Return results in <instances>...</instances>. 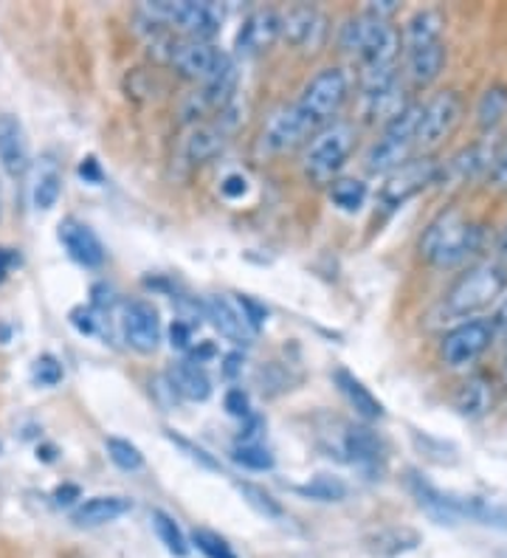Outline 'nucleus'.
<instances>
[{"instance_id":"obj_44","label":"nucleus","mask_w":507,"mask_h":558,"mask_svg":"<svg viewBox=\"0 0 507 558\" xmlns=\"http://www.w3.org/2000/svg\"><path fill=\"white\" fill-rule=\"evenodd\" d=\"M220 190H224L226 198H243L245 192H249V181L243 175H229Z\"/></svg>"},{"instance_id":"obj_47","label":"nucleus","mask_w":507,"mask_h":558,"mask_svg":"<svg viewBox=\"0 0 507 558\" xmlns=\"http://www.w3.org/2000/svg\"><path fill=\"white\" fill-rule=\"evenodd\" d=\"M14 263H17V257H14L9 248H0V282L9 277V271H12Z\"/></svg>"},{"instance_id":"obj_36","label":"nucleus","mask_w":507,"mask_h":558,"mask_svg":"<svg viewBox=\"0 0 507 558\" xmlns=\"http://www.w3.org/2000/svg\"><path fill=\"white\" fill-rule=\"evenodd\" d=\"M192 545L203 553L206 558H237V553L231 550V545L224 536H217L215 531H206V527H195L192 531Z\"/></svg>"},{"instance_id":"obj_13","label":"nucleus","mask_w":507,"mask_h":558,"mask_svg":"<svg viewBox=\"0 0 507 558\" xmlns=\"http://www.w3.org/2000/svg\"><path fill=\"white\" fill-rule=\"evenodd\" d=\"M439 175V167L432 161V158H420V161H406L403 167L389 175V181L384 184V192L381 198L389 206H400L406 201L418 195L420 190H426L428 184H434Z\"/></svg>"},{"instance_id":"obj_26","label":"nucleus","mask_w":507,"mask_h":558,"mask_svg":"<svg viewBox=\"0 0 507 558\" xmlns=\"http://www.w3.org/2000/svg\"><path fill=\"white\" fill-rule=\"evenodd\" d=\"M409 60V76H412L418 85H428L439 76L443 65H446V46L439 43V46L423 48V51H412V54H406Z\"/></svg>"},{"instance_id":"obj_20","label":"nucleus","mask_w":507,"mask_h":558,"mask_svg":"<svg viewBox=\"0 0 507 558\" xmlns=\"http://www.w3.org/2000/svg\"><path fill=\"white\" fill-rule=\"evenodd\" d=\"M62 195V172L60 163L51 153L40 158L37 163V172H34V184H32V204L34 209L40 211H51L57 206Z\"/></svg>"},{"instance_id":"obj_19","label":"nucleus","mask_w":507,"mask_h":558,"mask_svg":"<svg viewBox=\"0 0 507 558\" xmlns=\"http://www.w3.org/2000/svg\"><path fill=\"white\" fill-rule=\"evenodd\" d=\"M130 511H133V502L128 497H90L71 513V522L76 527H101V524L119 522Z\"/></svg>"},{"instance_id":"obj_33","label":"nucleus","mask_w":507,"mask_h":558,"mask_svg":"<svg viewBox=\"0 0 507 558\" xmlns=\"http://www.w3.org/2000/svg\"><path fill=\"white\" fill-rule=\"evenodd\" d=\"M330 198H333V204L341 206V209L355 211L364 206L366 186L361 184V181H355V178H341V181H333Z\"/></svg>"},{"instance_id":"obj_38","label":"nucleus","mask_w":507,"mask_h":558,"mask_svg":"<svg viewBox=\"0 0 507 558\" xmlns=\"http://www.w3.org/2000/svg\"><path fill=\"white\" fill-rule=\"evenodd\" d=\"M237 307H240V314H243V319H245V325H249L251 333H259L265 325V319H268V311H265L259 302L251 300V296H240V300H237Z\"/></svg>"},{"instance_id":"obj_10","label":"nucleus","mask_w":507,"mask_h":558,"mask_svg":"<svg viewBox=\"0 0 507 558\" xmlns=\"http://www.w3.org/2000/svg\"><path fill=\"white\" fill-rule=\"evenodd\" d=\"M119 325H122V339L135 353H156L158 341H161V319H158V311L149 302H124Z\"/></svg>"},{"instance_id":"obj_12","label":"nucleus","mask_w":507,"mask_h":558,"mask_svg":"<svg viewBox=\"0 0 507 558\" xmlns=\"http://www.w3.org/2000/svg\"><path fill=\"white\" fill-rule=\"evenodd\" d=\"M336 454L364 471H378L384 463V446L375 432L366 426H355V423H341V432L336 437Z\"/></svg>"},{"instance_id":"obj_17","label":"nucleus","mask_w":507,"mask_h":558,"mask_svg":"<svg viewBox=\"0 0 507 558\" xmlns=\"http://www.w3.org/2000/svg\"><path fill=\"white\" fill-rule=\"evenodd\" d=\"M203 314H206V319L217 327V333L224 336V339H229L231 344H243L245 348V344H251V339H254V333H251L249 325H245L243 314H240V307H237L234 302L226 300V296H220V293L203 300Z\"/></svg>"},{"instance_id":"obj_7","label":"nucleus","mask_w":507,"mask_h":558,"mask_svg":"<svg viewBox=\"0 0 507 558\" xmlns=\"http://www.w3.org/2000/svg\"><path fill=\"white\" fill-rule=\"evenodd\" d=\"M494 336V327H491L487 319H468L454 327L451 333H446L439 355H443V361L451 369L468 367V364H473V361L491 348Z\"/></svg>"},{"instance_id":"obj_42","label":"nucleus","mask_w":507,"mask_h":558,"mask_svg":"<svg viewBox=\"0 0 507 558\" xmlns=\"http://www.w3.org/2000/svg\"><path fill=\"white\" fill-rule=\"evenodd\" d=\"M71 325H74L82 336H94L96 333V325H99V319H96L94 311L76 307V311H71Z\"/></svg>"},{"instance_id":"obj_25","label":"nucleus","mask_w":507,"mask_h":558,"mask_svg":"<svg viewBox=\"0 0 507 558\" xmlns=\"http://www.w3.org/2000/svg\"><path fill=\"white\" fill-rule=\"evenodd\" d=\"M491 163H494V156L487 153L485 144H473V147L462 150L460 156H454L439 172L451 178V181H468L476 172L491 170Z\"/></svg>"},{"instance_id":"obj_9","label":"nucleus","mask_w":507,"mask_h":558,"mask_svg":"<svg viewBox=\"0 0 507 558\" xmlns=\"http://www.w3.org/2000/svg\"><path fill=\"white\" fill-rule=\"evenodd\" d=\"M462 117L460 96L451 94V90H443L432 99V102L423 105V117L418 124V144L420 150H432L434 144H439L443 138L457 128Z\"/></svg>"},{"instance_id":"obj_34","label":"nucleus","mask_w":507,"mask_h":558,"mask_svg":"<svg viewBox=\"0 0 507 558\" xmlns=\"http://www.w3.org/2000/svg\"><path fill=\"white\" fill-rule=\"evenodd\" d=\"M105 449H108V457L122 471H142L144 469V454L135 449L130 440H122V437H108L105 440Z\"/></svg>"},{"instance_id":"obj_51","label":"nucleus","mask_w":507,"mask_h":558,"mask_svg":"<svg viewBox=\"0 0 507 558\" xmlns=\"http://www.w3.org/2000/svg\"><path fill=\"white\" fill-rule=\"evenodd\" d=\"M505 378H507V353H505Z\"/></svg>"},{"instance_id":"obj_45","label":"nucleus","mask_w":507,"mask_h":558,"mask_svg":"<svg viewBox=\"0 0 507 558\" xmlns=\"http://www.w3.org/2000/svg\"><path fill=\"white\" fill-rule=\"evenodd\" d=\"M491 178H494V184L499 186V190H505L507 186V147L499 153V156H494V163H491Z\"/></svg>"},{"instance_id":"obj_8","label":"nucleus","mask_w":507,"mask_h":558,"mask_svg":"<svg viewBox=\"0 0 507 558\" xmlns=\"http://www.w3.org/2000/svg\"><path fill=\"white\" fill-rule=\"evenodd\" d=\"M172 65H176L186 80H197L203 82V85H209L217 76H224L226 71L234 69V62H231L220 48L197 40L181 43V46L172 48Z\"/></svg>"},{"instance_id":"obj_24","label":"nucleus","mask_w":507,"mask_h":558,"mask_svg":"<svg viewBox=\"0 0 507 558\" xmlns=\"http://www.w3.org/2000/svg\"><path fill=\"white\" fill-rule=\"evenodd\" d=\"M406 54L412 51H423V48H432L443 43V17L432 9L426 12H418L406 26Z\"/></svg>"},{"instance_id":"obj_50","label":"nucleus","mask_w":507,"mask_h":558,"mask_svg":"<svg viewBox=\"0 0 507 558\" xmlns=\"http://www.w3.org/2000/svg\"><path fill=\"white\" fill-rule=\"evenodd\" d=\"M499 257L507 263V229L502 232V238H499Z\"/></svg>"},{"instance_id":"obj_6","label":"nucleus","mask_w":507,"mask_h":558,"mask_svg":"<svg viewBox=\"0 0 507 558\" xmlns=\"http://www.w3.org/2000/svg\"><path fill=\"white\" fill-rule=\"evenodd\" d=\"M147 14L156 23H169V26L181 28L183 35H190L192 40L206 43L220 32V21L224 14L215 3H195V0H178V3H149Z\"/></svg>"},{"instance_id":"obj_11","label":"nucleus","mask_w":507,"mask_h":558,"mask_svg":"<svg viewBox=\"0 0 507 558\" xmlns=\"http://www.w3.org/2000/svg\"><path fill=\"white\" fill-rule=\"evenodd\" d=\"M313 136V128L302 119L297 108H282L277 110L274 117L268 119L263 130V138H259V150L268 153V156H279V153H288L293 147L304 142V138Z\"/></svg>"},{"instance_id":"obj_29","label":"nucleus","mask_w":507,"mask_h":558,"mask_svg":"<svg viewBox=\"0 0 507 558\" xmlns=\"http://www.w3.org/2000/svg\"><path fill=\"white\" fill-rule=\"evenodd\" d=\"M507 113V88L505 85H494L480 96L476 102V124L482 130H491L502 122V117Z\"/></svg>"},{"instance_id":"obj_1","label":"nucleus","mask_w":507,"mask_h":558,"mask_svg":"<svg viewBox=\"0 0 507 558\" xmlns=\"http://www.w3.org/2000/svg\"><path fill=\"white\" fill-rule=\"evenodd\" d=\"M476 245H480V229L468 223L460 211L451 209L443 211L426 229L420 240V257L428 259L432 266L451 268L476 252Z\"/></svg>"},{"instance_id":"obj_21","label":"nucleus","mask_w":507,"mask_h":558,"mask_svg":"<svg viewBox=\"0 0 507 558\" xmlns=\"http://www.w3.org/2000/svg\"><path fill=\"white\" fill-rule=\"evenodd\" d=\"M336 387H338V392L345 396V401L350 403V409H355V415H359L361 421L372 423V421H381V417H384V407H381L378 398L372 396L370 389H366L364 384H361L352 373H347V369H338Z\"/></svg>"},{"instance_id":"obj_23","label":"nucleus","mask_w":507,"mask_h":558,"mask_svg":"<svg viewBox=\"0 0 507 558\" xmlns=\"http://www.w3.org/2000/svg\"><path fill=\"white\" fill-rule=\"evenodd\" d=\"M169 384L186 401H206L212 396L209 375L203 373V367H197L195 361H181L169 369Z\"/></svg>"},{"instance_id":"obj_2","label":"nucleus","mask_w":507,"mask_h":558,"mask_svg":"<svg viewBox=\"0 0 507 558\" xmlns=\"http://www.w3.org/2000/svg\"><path fill=\"white\" fill-rule=\"evenodd\" d=\"M507 288V274L499 266H476L454 282V288L448 291L446 302H443V311H446L448 319H471L473 314H480L482 307H487L491 302H496L502 296V291Z\"/></svg>"},{"instance_id":"obj_18","label":"nucleus","mask_w":507,"mask_h":558,"mask_svg":"<svg viewBox=\"0 0 507 558\" xmlns=\"http://www.w3.org/2000/svg\"><path fill=\"white\" fill-rule=\"evenodd\" d=\"M409 490H412V497L418 499V505L434 522L439 524H457L460 522V497H454V494H446V490L434 488L432 483H426L418 474H409Z\"/></svg>"},{"instance_id":"obj_3","label":"nucleus","mask_w":507,"mask_h":558,"mask_svg":"<svg viewBox=\"0 0 507 558\" xmlns=\"http://www.w3.org/2000/svg\"><path fill=\"white\" fill-rule=\"evenodd\" d=\"M420 117H423V105L418 102L406 105L398 117H393V122L386 124L381 142L366 156L370 172H395L409 161L414 144H418Z\"/></svg>"},{"instance_id":"obj_15","label":"nucleus","mask_w":507,"mask_h":558,"mask_svg":"<svg viewBox=\"0 0 507 558\" xmlns=\"http://www.w3.org/2000/svg\"><path fill=\"white\" fill-rule=\"evenodd\" d=\"M60 243L68 252V257L85 268H99L105 263V245L99 243L88 226L80 220L68 218L60 223Z\"/></svg>"},{"instance_id":"obj_28","label":"nucleus","mask_w":507,"mask_h":558,"mask_svg":"<svg viewBox=\"0 0 507 558\" xmlns=\"http://www.w3.org/2000/svg\"><path fill=\"white\" fill-rule=\"evenodd\" d=\"M457 409H460V415L466 417H480L485 415L487 409H491V389L482 378H471L468 384H462V389L457 392Z\"/></svg>"},{"instance_id":"obj_30","label":"nucleus","mask_w":507,"mask_h":558,"mask_svg":"<svg viewBox=\"0 0 507 558\" xmlns=\"http://www.w3.org/2000/svg\"><path fill=\"white\" fill-rule=\"evenodd\" d=\"M149 522H153V527H156L158 538H161V545L167 547V553H172V556L178 558H183L186 553H190V542H186L183 531L178 527V522L169 517V513L153 511L149 513Z\"/></svg>"},{"instance_id":"obj_48","label":"nucleus","mask_w":507,"mask_h":558,"mask_svg":"<svg viewBox=\"0 0 507 558\" xmlns=\"http://www.w3.org/2000/svg\"><path fill=\"white\" fill-rule=\"evenodd\" d=\"M491 327H494V333L496 330H507V300L502 302V307L496 311L494 319H491Z\"/></svg>"},{"instance_id":"obj_4","label":"nucleus","mask_w":507,"mask_h":558,"mask_svg":"<svg viewBox=\"0 0 507 558\" xmlns=\"http://www.w3.org/2000/svg\"><path fill=\"white\" fill-rule=\"evenodd\" d=\"M352 147H355V128L352 124H327L325 130H318L313 136L311 147L304 153V172L316 184H327L345 167Z\"/></svg>"},{"instance_id":"obj_31","label":"nucleus","mask_w":507,"mask_h":558,"mask_svg":"<svg viewBox=\"0 0 507 558\" xmlns=\"http://www.w3.org/2000/svg\"><path fill=\"white\" fill-rule=\"evenodd\" d=\"M237 490L243 494L245 502L254 508V511L259 513V517L265 519H274V522H279V519H285V508L279 505V499L270 494V490H265L263 485H254V483H237Z\"/></svg>"},{"instance_id":"obj_41","label":"nucleus","mask_w":507,"mask_h":558,"mask_svg":"<svg viewBox=\"0 0 507 558\" xmlns=\"http://www.w3.org/2000/svg\"><path fill=\"white\" fill-rule=\"evenodd\" d=\"M169 341H172V350L186 353V350L192 348V327L186 325V322L176 319L172 322V327H169Z\"/></svg>"},{"instance_id":"obj_40","label":"nucleus","mask_w":507,"mask_h":558,"mask_svg":"<svg viewBox=\"0 0 507 558\" xmlns=\"http://www.w3.org/2000/svg\"><path fill=\"white\" fill-rule=\"evenodd\" d=\"M167 437H169V440H172V442H176V446H181V449L186 451V457H190V460H195V463H201L203 469H209V471L220 469V465L215 463V457H209L203 449H197V446H192L190 440H183V437L172 435V432H167Z\"/></svg>"},{"instance_id":"obj_37","label":"nucleus","mask_w":507,"mask_h":558,"mask_svg":"<svg viewBox=\"0 0 507 558\" xmlns=\"http://www.w3.org/2000/svg\"><path fill=\"white\" fill-rule=\"evenodd\" d=\"M32 378L34 384H40V387H57V384L62 381V364L55 355H40V359L34 361Z\"/></svg>"},{"instance_id":"obj_32","label":"nucleus","mask_w":507,"mask_h":558,"mask_svg":"<svg viewBox=\"0 0 507 558\" xmlns=\"http://www.w3.org/2000/svg\"><path fill=\"white\" fill-rule=\"evenodd\" d=\"M297 490L302 497L316 499V502H341V499H347V494H350V488H347L341 480L327 477V474H318L311 483L299 485Z\"/></svg>"},{"instance_id":"obj_39","label":"nucleus","mask_w":507,"mask_h":558,"mask_svg":"<svg viewBox=\"0 0 507 558\" xmlns=\"http://www.w3.org/2000/svg\"><path fill=\"white\" fill-rule=\"evenodd\" d=\"M224 403H226V412H229L231 417H240V421H249V417H251V401L240 387L229 389V392H226Z\"/></svg>"},{"instance_id":"obj_22","label":"nucleus","mask_w":507,"mask_h":558,"mask_svg":"<svg viewBox=\"0 0 507 558\" xmlns=\"http://www.w3.org/2000/svg\"><path fill=\"white\" fill-rule=\"evenodd\" d=\"M277 35H279L277 14L257 12V14H251L249 21L243 23V28H240V35H237V48H240V51H249V54H254V51H263V48H268Z\"/></svg>"},{"instance_id":"obj_43","label":"nucleus","mask_w":507,"mask_h":558,"mask_svg":"<svg viewBox=\"0 0 507 558\" xmlns=\"http://www.w3.org/2000/svg\"><path fill=\"white\" fill-rule=\"evenodd\" d=\"M80 175L85 178V184H101V181H105V172H101V167H99V161H96L94 156H88V158H82V163H80Z\"/></svg>"},{"instance_id":"obj_27","label":"nucleus","mask_w":507,"mask_h":558,"mask_svg":"<svg viewBox=\"0 0 507 558\" xmlns=\"http://www.w3.org/2000/svg\"><path fill=\"white\" fill-rule=\"evenodd\" d=\"M224 144H226L224 130L197 128L195 133L186 138V147H183V150H186V158H190L192 163H203L224 150Z\"/></svg>"},{"instance_id":"obj_35","label":"nucleus","mask_w":507,"mask_h":558,"mask_svg":"<svg viewBox=\"0 0 507 558\" xmlns=\"http://www.w3.org/2000/svg\"><path fill=\"white\" fill-rule=\"evenodd\" d=\"M231 457H234V463H240L243 469H251V471L274 469V454L265 449L263 442H237Z\"/></svg>"},{"instance_id":"obj_46","label":"nucleus","mask_w":507,"mask_h":558,"mask_svg":"<svg viewBox=\"0 0 507 558\" xmlns=\"http://www.w3.org/2000/svg\"><path fill=\"white\" fill-rule=\"evenodd\" d=\"M80 497H82V494H80V488H76V485H60V488L55 490L57 505H71L74 499H80Z\"/></svg>"},{"instance_id":"obj_14","label":"nucleus","mask_w":507,"mask_h":558,"mask_svg":"<svg viewBox=\"0 0 507 558\" xmlns=\"http://www.w3.org/2000/svg\"><path fill=\"white\" fill-rule=\"evenodd\" d=\"M279 32L293 48H304V51H316L327 35L325 14L316 12L311 7H297L285 14V21H279Z\"/></svg>"},{"instance_id":"obj_49","label":"nucleus","mask_w":507,"mask_h":558,"mask_svg":"<svg viewBox=\"0 0 507 558\" xmlns=\"http://www.w3.org/2000/svg\"><path fill=\"white\" fill-rule=\"evenodd\" d=\"M240 361H243V355H237V353L226 359V375H229V378H234V375L240 373V367H243Z\"/></svg>"},{"instance_id":"obj_16","label":"nucleus","mask_w":507,"mask_h":558,"mask_svg":"<svg viewBox=\"0 0 507 558\" xmlns=\"http://www.w3.org/2000/svg\"><path fill=\"white\" fill-rule=\"evenodd\" d=\"M0 167L12 178H21L28 170L26 130L12 113H0Z\"/></svg>"},{"instance_id":"obj_5","label":"nucleus","mask_w":507,"mask_h":558,"mask_svg":"<svg viewBox=\"0 0 507 558\" xmlns=\"http://www.w3.org/2000/svg\"><path fill=\"white\" fill-rule=\"evenodd\" d=\"M347 74L341 69H325L318 71L307 85H304L302 96H299L293 108L302 113V119L313 128L316 133L318 128H325L333 117H336L341 105L347 99Z\"/></svg>"}]
</instances>
